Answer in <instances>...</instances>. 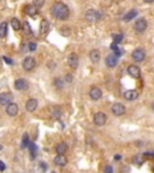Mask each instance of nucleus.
<instances>
[{"label": "nucleus", "mask_w": 154, "mask_h": 173, "mask_svg": "<svg viewBox=\"0 0 154 173\" xmlns=\"http://www.w3.org/2000/svg\"><path fill=\"white\" fill-rule=\"evenodd\" d=\"M152 108H153V111H154V102L152 104Z\"/></svg>", "instance_id": "40"}, {"label": "nucleus", "mask_w": 154, "mask_h": 173, "mask_svg": "<svg viewBox=\"0 0 154 173\" xmlns=\"http://www.w3.org/2000/svg\"><path fill=\"white\" fill-rule=\"evenodd\" d=\"M128 73L134 78H139L141 76V70L137 65H129L128 66Z\"/></svg>", "instance_id": "13"}, {"label": "nucleus", "mask_w": 154, "mask_h": 173, "mask_svg": "<svg viewBox=\"0 0 154 173\" xmlns=\"http://www.w3.org/2000/svg\"><path fill=\"white\" fill-rule=\"evenodd\" d=\"M0 150H1V145H0Z\"/></svg>", "instance_id": "41"}, {"label": "nucleus", "mask_w": 154, "mask_h": 173, "mask_svg": "<svg viewBox=\"0 0 154 173\" xmlns=\"http://www.w3.org/2000/svg\"><path fill=\"white\" fill-rule=\"evenodd\" d=\"M93 121L96 126H104L107 121V115L104 113V112H96L94 114V118H93Z\"/></svg>", "instance_id": "2"}, {"label": "nucleus", "mask_w": 154, "mask_h": 173, "mask_svg": "<svg viewBox=\"0 0 154 173\" xmlns=\"http://www.w3.org/2000/svg\"><path fill=\"white\" fill-rule=\"evenodd\" d=\"M143 1H145V2H147V4H152L154 0H143Z\"/></svg>", "instance_id": "38"}, {"label": "nucleus", "mask_w": 154, "mask_h": 173, "mask_svg": "<svg viewBox=\"0 0 154 173\" xmlns=\"http://www.w3.org/2000/svg\"><path fill=\"white\" fill-rule=\"evenodd\" d=\"M100 58H101V54H100V52H99L98 49H92V51L89 52V59H91L92 63H94V64L99 63V62H100Z\"/></svg>", "instance_id": "16"}, {"label": "nucleus", "mask_w": 154, "mask_h": 173, "mask_svg": "<svg viewBox=\"0 0 154 173\" xmlns=\"http://www.w3.org/2000/svg\"><path fill=\"white\" fill-rule=\"evenodd\" d=\"M23 28H24V32H26L27 34H31L30 25H29V23H28V22H26V23L23 24Z\"/></svg>", "instance_id": "31"}, {"label": "nucleus", "mask_w": 154, "mask_h": 173, "mask_svg": "<svg viewBox=\"0 0 154 173\" xmlns=\"http://www.w3.org/2000/svg\"><path fill=\"white\" fill-rule=\"evenodd\" d=\"M111 112L116 115V117H121L125 113V106L121 102H116L113 104V106L111 107Z\"/></svg>", "instance_id": "5"}, {"label": "nucleus", "mask_w": 154, "mask_h": 173, "mask_svg": "<svg viewBox=\"0 0 154 173\" xmlns=\"http://www.w3.org/2000/svg\"><path fill=\"white\" fill-rule=\"evenodd\" d=\"M6 113H7L10 117H15V115L18 113V106H17V104L11 102L10 105H7V106H6Z\"/></svg>", "instance_id": "15"}, {"label": "nucleus", "mask_w": 154, "mask_h": 173, "mask_svg": "<svg viewBox=\"0 0 154 173\" xmlns=\"http://www.w3.org/2000/svg\"><path fill=\"white\" fill-rule=\"evenodd\" d=\"M28 47H29V51H31V52H34V51L36 49V47H37V46H36V43H35V42H30Z\"/></svg>", "instance_id": "32"}, {"label": "nucleus", "mask_w": 154, "mask_h": 173, "mask_svg": "<svg viewBox=\"0 0 154 173\" xmlns=\"http://www.w3.org/2000/svg\"><path fill=\"white\" fill-rule=\"evenodd\" d=\"M50 30V23L47 19H42L41 22V25H40V34L41 35H46Z\"/></svg>", "instance_id": "20"}, {"label": "nucleus", "mask_w": 154, "mask_h": 173, "mask_svg": "<svg viewBox=\"0 0 154 173\" xmlns=\"http://www.w3.org/2000/svg\"><path fill=\"white\" fill-rule=\"evenodd\" d=\"M115 160H121V155H117V156H115Z\"/></svg>", "instance_id": "39"}, {"label": "nucleus", "mask_w": 154, "mask_h": 173, "mask_svg": "<svg viewBox=\"0 0 154 173\" xmlns=\"http://www.w3.org/2000/svg\"><path fill=\"white\" fill-rule=\"evenodd\" d=\"M147 27H148L147 21H146L145 18H139V19L135 22L134 29H135L136 33H140V34H141V33H145V32H146Z\"/></svg>", "instance_id": "3"}, {"label": "nucleus", "mask_w": 154, "mask_h": 173, "mask_svg": "<svg viewBox=\"0 0 154 173\" xmlns=\"http://www.w3.org/2000/svg\"><path fill=\"white\" fill-rule=\"evenodd\" d=\"M101 96H102L101 89H100L99 87L93 85L92 88H91V90H89V98H91L92 100H94V101H98V100L101 99Z\"/></svg>", "instance_id": "7"}, {"label": "nucleus", "mask_w": 154, "mask_h": 173, "mask_svg": "<svg viewBox=\"0 0 154 173\" xmlns=\"http://www.w3.org/2000/svg\"><path fill=\"white\" fill-rule=\"evenodd\" d=\"M29 144H30L29 136H28V134H24V136L22 138V148H27V147H29Z\"/></svg>", "instance_id": "25"}, {"label": "nucleus", "mask_w": 154, "mask_h": 173, "mask_svg": "<svg viewBox=\"0 0 154 173\" xmlns=\"http://www.w3.org/2000/svg\"><path fill=\"white\" fill-rule=\"evenodd\" d=\"M29 148H30L31 158H35V156H36V150H37V148H36V145H35L34 143H30V144H29Z\"/></svg>", "instance_id": "28"}, {"label": "nucleus", "mask_w": 154, "mask_h": 173, "mask_svg": "<svg viewBox=\"0 0 154 173\" xmlns=\"http://www.w3.org/2000/svg\"><path fill=\"white\" fill-rule=\"evenodd\" d=\"M60 114H62L60 109H58V108H54V109H53V115H54V117H58V118H59Z\"/></svg>", "instance_id": "33"}, {"label": "nucleus", "mask_w": 154, "mask_h": 173, "mask_svg": "<svg viewBox=\"0 0 154 173\" xmlns=\"http://www.w3.org/2000/svg\"><path fill=\"white\" fill-rule=\"evenodd\" d=\"M66 150H67V144H66L65 142L58 143L57 147H56V151H57L58 155H64V154L66 153Z\"/></svg>", "instance_id": "19"}, {"label": "nucleus", "mask_w": 154, "mask_h": 173, "mask_svg": "<svg viewBox=\"0 0 154 173\" xmlns=\"http://www.w3.org/2000/svg\"><path fill=\"white\" fill-rule=\"evenodd\" d=\"M65 81L69 82V83L72 82V75H71V73H66V75H65Z\"/></svg>", "instance_id": "34"}, {"label": "nucleus", "mask_w": 154, "mask_h": 173, "mask_svg": "<svg viewBox=\"0 0 154 173\" xmlns=\"http://www.w3.org/2000/svg\"><path fill=\"white\" fill-rule=\"evenodd\" d=\"M37 105H39V102H37L36 99H29L26 104V108H27L28 112H34L37 108Z\"/></svg>", "instance_id": "18"}, {"label": "nucleus", "mask_w": 154, "mask_h": 173, "mask_svg": "<svg viewBox=\"0 0 154 173\" xmlns=\"http://www.w3.org/2000/svg\"><path fill=\"white\" fill-rule=\"evenodd\" d=\"M22 66H23V69L26 70V71H31V70L36 66V62H35V59H34L33 57H27V58L23 60Z\"/></svg>", "instance_id": "9"}, {"label": "nucleus", "mask_w": 154, "mask_h": 173, "mask_svg": "<svg viewBox=\"0 0 154 173\" xmlns=\"http://www.w3.org/2000/svg\"><path fill=\"white\" fill-rule=\"evenodd\" d=\"M2 59H4V62H5V63H7L9 65H12V64H13V62H12L9 57H2Z\"/></svg>", "instance_id": "36"}, {"label": "nucleus", "mask_w": 154, "mask_h": 173, "mask_svg": "<svg viewBox=\"0 0 154 173\" xmlns=\"http://www.w3.org/2000/svg\"><path fill=\"white\" fill-rule=\"evenodd\" d=\"M137 98H139V91H137V90L131 89V90H126V91L124 93V99L128 100V101H134V100H136Z\"/></svg>", "instance_id": "14"}, {"label": "nucleus", "mask_w": 154, "mask_h": 173, "mask_svg": "<svg viewBox=\"0 0 154 173\" xmlns=\"http://www.w3.org/2000/svg\"><path fill=\"white\" fill-rule=\"evenodd\" d=\"M105 173H113V168H112V166L107 165V166L105 167Z\"/></svg>", "instance_id": "35"}, {"label": "nucleus", "mask_w": 154, "mask_h": 173, "mask_svg": "<svg viewBox=\"0 0 154 173\" xmlns=\"http://www.w3.org/2000/svg\"><path fill=\"white\" fill-rule=\"evenodd\" d=\"M131 57H132V59H134L136 63H141V62L145 60L146 53H145V51H143L142 48H137V49H135V51L132 52Z\"/></svg>", "instance_id": "6"}, {"label": "nucleus", "mask_w": 154, "mask_h": 173, "mask_svg": "<svg viewBox=\"0 0 154 173\" xmlns=\"http://www.w3.org/2000/svg\"><path fill=\"white\" fill-rule=\"evenodd\" d=\"M37 7H35L34 5H28V6H26V12L29 15V16H35L36 13H37V10H36Z\"/></svg>", "instance_id": "22"}, {"label": "nucleus", "mask_w": 154, "mask_h": 173, "mask_svg": "<svg viewBox=\"0 0 154 173\" xmlns=\"http://www.w3.org/2000/svg\"><path fill=\"white\" fill-rule=\"evenodd\" d=\"M28 87H29V83H28L26 79H23V78H19V79H16V81H15V88H16L17 90H19V91L27 90Z\"/></svg>", "instance_id": "10"}, {"label": "nucleus", "mask_w": 154, "mask_h": 173, "mask_svg": "<svg viewBox=\"0 0 154 173\" xmlns=\"http://www.w3.org/2000/svg\"><path fill=\"white\" fill-rule=\"evenodd\" d=\"M54 87L57 88V89H62L63 87H64V82H63V79L62 78H56L54 79Z\"/></svg>", "instance_id": "26"}, {"label": "nucleus", "mask_w": 154, "mask_h": 173, "mask_svg": "<svg viewBox=\"0 0 154 173\" xmlns=\"http://www.w3.org/2000/svg\"><path fill=\"white\" fill-rule=\"evenodd\" d=\"M113 40H115V42H116V43H119V42H122V40H123V34L115 35V36H113Z\"/></svg>", "instance_id": "30"}, {"label": "nucleus", "mask_w": 154, "mask_h": 173, "mask_svg": "<svg viewBox=\"0 0 154 173\" xmlns=\"http://www.w3.org/2000/svg\"><path fill=\"white\" fill-rule=\"evenodd\" d=\"M33 5L35 6V7H42L43 5H45V0H33Z\"/></svg>", "instance_id": "29"}, {"label": "nucleus", "mask_w": 154, "mask_h": 173, "mask_svg": "<svg viewBox=\"0 0 154 173\" xmlns=\"http://www.w3.org/2000/svg\"><path fill=\"white\" fill-rule=\"evenodd\" d=\"M143 159H145V156L141 155V154H139V155H136V156L134 158V161H135V164L141 165V164H143Z\"/></svg>", "instance_id": "27"}, {"label": "nucleus", "mask_w": 154, "mask_h": 173, "mask_svg": "<svg viewBox=\"0 0 154 173\" xmlns=\"http://www.w3.org/2000/svg\"><path fill=\"white\" fill-rule=\"evenodd\" d=\"M5 168H6V165L4 164V161L0 160V171H5Z\"/></svg>", "instance_id": "37"}, {"label": "nucleus", "mask_w": 154, "mask_h": 173, "mask_svg": "<svg viewBox=\"0 0 154 173\" xmlns=\"http://www.w3.org/2000/svg\"><path fill=\"white\" fill-rule=\"evenodd\" d=\"M136 16H137V10H136V8H131L128 13H125V16H124L123 19L125 21V22H130V21H131V19H134Z\"/></svg>", "instance_id": "21"}, {"label": "nucleus", "mask_w": 154, "mask_h": 173, "mask_svg": "<svg viewBox=\"0 0 154 173\" xmlns=\"http://www.w3.org/2000/svg\"><path fill=\"white\" fill-rule=\"evenodd\" d=\"M84 17L88 22H96L100 19V12L99 11H95L94 8H89L84 13Z\"/></svg>", "instance_id": "4"}, {"label": "nucleus", "mask_w": 154, "mask_h": 173, "mask_svg": "<svg viewBox=\"0 0 154 173\" xmlns=\"http://www.w3.org/2000/svg\"><path fill=\"white\" fill-rule=\"evenodd\" d=\"M7 35V23L2 22L0 24V37H5Z\"/></svg>", "instance_id": "23"}, {"label": "nucleus", "mask_w": 154, "mask_h": 173, "mask_svg": "<svg viewBox=\"0 0 154 173\" xmlns=\"http://www.w3.org/2000/svg\"><path fill=\"white\" fill-rule=\"evenodd\" d=\"M53 162H54L57 166L64 167V166H66V164H67V159H66L65 155H57V156L54 158Z\"/></svg>", "instance_id": "17"}, {"label": "nucleus", "mask_w": 154, "mask_h": 173, "mask_svg": "<svg viewBox=\"0 0 154 173\" xmlns=\"http://www.w3.org/2000/svg\"><path fill=\"white\" fill-rule=\"evenodd\" d=\"M11 25H12V28L15 30H19L21 29V23H19V21L17 18H12L11 19Z\"/></svg>", "instance_id": "24"}, {"label": "nucleus", "mask_w": 154, "mask_h": 173, "mask_svg": "<svg viewBox=\"0 0 154 173\" xmlns=\"http://www.w3.org/2000/svg\"><path fill=\"white\" fill-rule=\"evenodd\" d=\"M0 1H1V0H0Z\"/></svg>", "instance_id": "42"}, {"label": "nucleus", "mask_w": 154, "mask_h": 173, "mask_svg": "<svg viewBox=\"0 0 154 173\" xmlns=\"http://www.w3.org/2000/svg\"><path fill=\"white\" fill-rule=\"evenodd\" d=\"M51 13L53 15L54 18L59 21H66L70 16V8L64 4V2H54L51 7Z\"/></svg>", "instance_id": "1"}, {"label": "nucleus", "mask_w": 154, "mask_h": 173, "mask_svg": "<svg viewBox=\"0 0 154 173\" xmlns=\"http://www.w3.org/2000/svg\"><path fill=\"white\" fill-rule=\"evenodd\" d=\"M67 64L71 69H77L78 68V55L76 53H70L67 55Z\"/></svg>", "instance_id": "8"}, {"label": "nucleus", "mask_w": 154, "mask_h": 173, "mask_svg": "<svg viewBox=\"0 0 154 173\" xmlns=\"http://www.w3.org/2000/svg\"><path fill=\"white\" fill-rule=\"evenodd\" d=\"M12 102V94L11 93H1L0 94V105L7 106Z\"/></svg>", "instance_id": "12"}, {"label": "nucleus", "mask_w": 154, "mask_h": 173, "mask_svg": "<svg viewBox=\"0 0 154 173\" xmlns=\"http://www.w3.org/2000/svg\"><path fill=\"white\" fill-rule=\"evenodd\" d=\"M105 63H106V65H107L108 68L112 69V68H115V66L118 64V57H117L116 54H110V55L106 57Z\"/></svg>", "instance_id": "11"}]
</instances>
